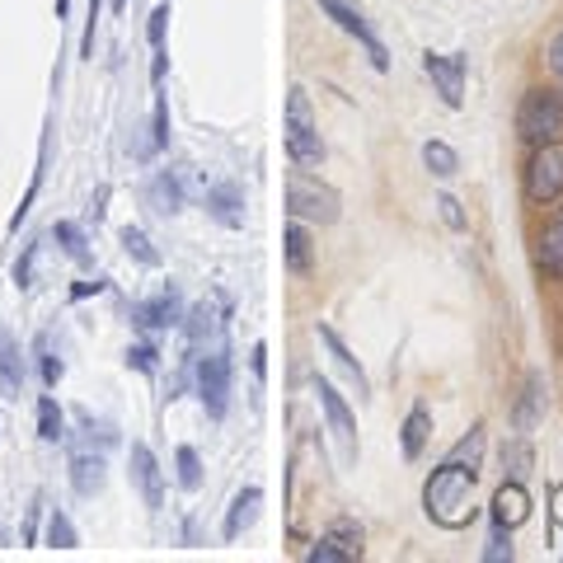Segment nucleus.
Returning a JSON list of instances; mask_svg holds the SVG:
<instances>
[{"instance_id": "obj_35", "label": "nucleus", "mask_w": 563, "mask_h": 563, "mask_svg": "<svg viewBox=\"0 0 563 563\" xmlns=\"http://www.w3.org/2000/svg\"><path fill=\"white\" fill-rule=\"evenodd\" d=\"M483 559H489V563L512 559V540H507V526L503 522H493V536H489V550H483Z\"/></svg>"}, {"instance_id": "obj_2", "label": "nucleus", "mask_w": 563, "mask_h": 563, "mask_svg": "<svg viewBox=\"0 0 563 563\" xmlns=\"http://www.w3.org/2000/svg\"><path fill=\"white\" fill-rule=\"evenodd\" d=\"M287 155H291L296 169H320L324 165L320 122H315V108H310L301 85L287 94Z\"/></svg>"}, {"instance_id": "obj_25", "label": "nucleus", "mask_w": 563, "mask_h": 563, "mask_svg": "<svg viewBox=\"0 0 563 563\" xmlns=\"http://www.w3.org/2000/svg\"><path fill=\"white\" fill-rule=\"evenodd\" d=\"M422 165H428L436 179H451V175L460 169V155L451 151L446 141H428V146H422Z\"/></svg>"}, {"instance_id": "obj_36", "label": "nucleus", "mask_w": 563, "mask_h": 563, "mask_svg": "<svg viewBox=\"0 0 563 563\" xmlns=\"http://www.w3.org/2000/svg\"><path fill=\"white\" fill-rule=\"evenodd\" d=\"M436 212H442V221H446L451 230H465V212H460V202L451 197V193L436 197Z\"/></svg>"}, {"instance_id": "obj_39", "label": "nucleus", "mask_w": 563, "mask_h": 563, "mask_svg": "<svg viewBox=\"0 0 563 563\" xmlns=\"http://www.w3.org/2000/svg\"><path fill=\"white\" fill-rule=\"evenodd\" d=\"M544 57H550V71H554V81L563 85V28H559V34L550 38V52H544Z\"/></svg>"}, {"instance_id": "obj_34", "label": "nucleus", "mask_w": 563, "mask_h": 563, "mask_svg": "<svg viewBox=\"0 0 563 563\" xmlns=\"http://www.w3.org/2000/svg\"><path fill=\"white\" fill-rule=\"evenodd\" d=\"M169 146V108H165V94H155V132H151V151H165Z\"/></svg>"}, {"instance_id": "obj_13", "label": "nucleus", "mask_w": 563, "mask_h": 563, "mask_svg": "<svg viewBox=\"0 0 563 563\" xmlns=\"http://www.w3.org/2000/svg\"><path fill=\"white\" fill-rule=\"evenodd\" d=\"M536 268H540L544 277L563 282V212L540 230V240H536Z\"/></svg>"}, {"instance_id": "obj_29", "label": "nucleus", "mask_w": 563, "mask_h": 563, "mask_svg": "<svg viewBox=\"0 0 563 563\" xmlns=\"http://www.w3.org/2000/svg\"><path fill=\"white\" fill-rule=\"evenodd\" d=\"M52 235H57V244L67 249V254H71L75 263H89V249H85V235H81V226L57 221V226H52Z\"/></svg>"}, {"instance_id": "obj_4", "label": "nucleus", "mask_w": 563, "mask_h": 563, "mask_svg": "<svg viewBox=\"0 0 563 563\" xmlns=\"http://www.w3.org/2000/svg\"><path fill=\"white\" fill-rule=\"evenodd\" d=\"M526 197L544 207V202L563 197V141H540L530 146V165H526Z\"/></svg>"}, {"instance_id": "obj_12", "label": "nucleus", "mask_w": 563, "mask_h": 563, "mask_svg": "<svg viewBox=\"0 0 563 563\" xmlns=\"http://www.w3.org/2000/svg\"><path fill=\"white\" fill-rule=\"evenodd\" d=\"M282 254H287V273H310L315 268V244H310V230H306V221H287V230H282Z\"/></svg>"}, {"instance_id": "obj_6", "label": "nucleus", "mask_w": 563, "mask_h": 563, "mask_svg": "<svg viewBox=\"0 0 563 563\" xmlns=\"http://www.w3.org/2000/svg\"><path fill=\"white\" fill-rule=\"evenodd\" d=\"M197 399L212 418H226L230 409V352L216 348L197 362Z\"/></svg>"}, {"instance_id": "obj_31", "label": "nucleus", "mask_w": 563, "mask_h": 563, "mask_svg": "<svg viewBox=\"0 0 563 563\" xmlns=\"http://www.w3.org/2000/svg\"><path fill=\"white\" fill-rule=\"evenodd\" d=\"M479 456H483V422H479V428L469 432V436H460L456 451H451L446 460H460V465H475V469H479Z\"/></svg>"}, {"instance_id": "obj_40", "label": "nucleus", "mask_w": 563, "mask_h": 563, "mask_svg": "<svg viewBox=\"0 0 563 563\" xmlns=\"http://www.w3.org/2000/svg\"><path fill=\"white\" fill-rule=\"evenodd\" d=\"M94 20H99V0H89V24H85V38H81V57H94Z\"/></svg>"}, {"instance_id": "obj_23", "label": "nucleus", "mask_w": 563, "mask_h": 563, "mask_svg": "<svg viewBox=\"0 0 563 563\" xmlns=\"http://www.w3.org/2000/svg\"><path fill=\"white\" fill-rule=\"evenodd\" d=\"M151 202H155V212H165V216H175L179 207H183V183H179V175H155V183H151Z\"/></svg>"}, {"instance_id": "obj_21", "label": "nucleus", "mask_w": 563, "mask_h": 563, "mask_svg": "<svg viewBox=\"0 0 563 563\" xmlns=\"http://www.w3.org/2000/svg\"><path fill=\"white\" fill-rule=\"evenodd\" d=\"M0 385L20 399V385H24V357H20V343H14L5 328H0Z\"/></svg>"}, {"instance_id": "obj_17", "label": "nucleus", "mask_w": 563, "mask_h": 563, "mask_svg": "<svg viewBox=\"0 0 563 563\" xmlns=\"http://www.w3.org/2000/svg\"><path fill=\"white\" fill-rule=\"evenodd\" d=\"M259 507H263V489H240V493H235V503H230V512H226L221 536L226 540H240L244 530L259 522Z\"/></svg>"}, {"instance_id": "obj_11", "label": "nucleus", "mask_w": 563, "mask_h": 563, "mask_svg": "<svg viewBox=\"0 0 563 563\" xmlns=\"http://www.w3.org/2000/svg\"><path fill=\"white\" fill-rule=\"evenodd\" d=\"M310 385H315V399H320V409H324V418H328V428H334L348 446H357V418H352V409H348V399H343L338 390L324 381V375H315Z\"/></svg>"}, {"instance_id": "obj_41", "label": "nucleus", "mask_w": 563, "mask_h": 563, "mask_svg": "<svg viewBox=\"0 0 563 563\" xmlns=\"http://www.w3.org/2000/svg\"><path fill=\"white\" fill-rule=\"evenodd\" d=\"M268 371V343H254V375Z\"/></svg>"}, {"instance_id": "obj_30", "label": "nucleus", "mask_w": 563, "mask_h": 563, "mask_svg": "<svg viewBox=\"0 0 563 563\" xmlns=\"http://www.w3.org/2000/svg\"><path fill=\"white\" fill-rule=\"evenodd\" d=\"M122 249H128L136 263H146V268H155V263H160V254H155L151 240H146V230H136V226L122 230Z\"/></svg>"}, {"instance_id": "obj_19", "label": "nucleus", "mask_w": 563, "mask_h": 563, "mask_svg": "<svg viewBox=\"0 0 563 563\" xmlns=\"http://www.w3.org/2000/svg\"><path fill=\"white\" fill-rule=\"evenodd\" d=\"M226 324V301L221 296H212V301H197L193 310H188V338L202 343V338H216Z\"/></svg>"}, {"instance_id": "obj_43", "label": "nucleus", "mask_w": 563, "mask_h": 563, "mask_svg": "<svg viewBox=\"0 0 563 563\" xmlns=\"http://www.w3.org/2000/svg\"><path fill=\"white\" fill-rule=\"evenodd\" d=\"M554 522L563 526V483H559V489H554Z\"/></svg>"}, {"instance_id": "obj_16", "label": "nucleus", "mask_w": 563, "mask_h": 563, "mask_svg": "<svg viewBox=\"0 0 563 563\" xmlns=\"http://www.w3.org/2000/svg\"><path fill=\"white\" fill-rule=\"evenodd\" d=\"M132 320L141 328H169V324H179L183 320V306H179V291H160L155 301H141L132 310Z\"/></svg>"}, {"instance_id": "obj_45", "label": "nucleus", "mask_w": 563, "mask_h": 563, "mask_svg": "<svg viewBox=\"0 0 563 563\" xmlns=\"http://www.w3.org/2000/svg\"><path fill=\"white\" fill-rule=\"evenodd\" d=\"M113 10H122V0H113Z\"/></svg>"}, {"instance_id": "obj_10", "label": "nucleus", "mask_w": 563, "mask_h": 563, "mask_svg": "<svg viewBox=\"0 0 563 563\" xmlns=\"http://www.w3.org/2000/svg\"><path fill=\"white\" fill-rule=\"evenodd\" d=\"M132 483L141 489V503L151 512L165 507V479H160V460H155V451L146 442L132 446Z\"/></svg>"}, {"instance_id": "obj_27", "label": "nucleus", "mask_w": 563, "mask_h": 563, "mask_svg": "<svg viewBox=\"0 0 563 563\" xmlns=\"http://www.w3.org/2000/svg\"><path fill=\"white\" fill-rule=\"evenodd\" d=\"M38 436L43 442H61V436H67V422H61V409L52 395L38 399Z\"/></svg>"}, {"instance_id": "obj_44", "label": "nucleus", "mask_w": 563, "mask_h": 563, "mask_svg": "<svg viewBox=\"0 0 563 563\" xmlns=\"http://www.w3.org/2000/svg\"><path fill=\"white\" fill-rule=\"evenodd\" d=\"M67 10H71V5H67V0H57V20H67Z\"/></svg>"}, {"instance_id": "obj_26", "label": "nucleus", "mask_w": 563, "mask_h": 563, "mask_svg": "<svg viewBox=\"0 0 563 563\" xmlns=\"http://www.w3.org/2000/svg\"><path fill=\"white\" fill-rule=\"evenodd\" d=\"M175 469H179V489H188V493L202 489V456H197L193 446H179L175 451Z\"/></svg>"}, {"instance_id": "obj_32", "label": "nucleus", "mask_w": 563, "mask_h": 563, "mask_svg": "<svg viewBox=\"0 0 563 563\" xmlns=\"http://www.w3.org/2000/svg\"><path fill=\"white\" fill-rule=\"evenodd\" d=\"M38 367H43V385L61 381V357L52 352V338H47V334H38Z\"/></svg>"}, {"instance_id": "obj_8", "label": "nucleus", "mask_w": 563, "mask_h": 563, "mask_svg": "<svg viewBox=\"0 0 563 563\" xmlns=\"http://www.w3.org/2000/svg\"><path fill=\"white\" fill-rule=\"evenodd\" d=\"M367 550H362V530H357L352 522H334L324 530V536L310 544L306 559L310 563H357Z\"/></svg>"}, {"instance_id": "obj_22", "label": "nucleus", "mask_w": 563, "mask_h": 563, "mask_svg": "<svg viewBox=\"0 0 563 563\" xmlns=\"http://www.w3.org/2000/svg\"><path fill=\"white\" fill-rule=\"evenodd\" d=\"M207 207H212V216H216L221 226H240V221H244V212H240V188H230V183L212 188V193H207Z\"/></svg>"}, {"instance_id": "obj_1", "label": "nucleus", "mask_w": 563, "mask_h": 563, "mask_svg": "<svg viewBox=\"0 0 563 563\" xmlns=\"http://www.w3.org/2000/svg\"><path fill=\"white\" fill-rule=\"evenodd\" d=\"M475 483H479L475 465L442 460V469H432L428 483H422V507H428V516L436 526L460 530V526L475 522Z\"/></svg>"}, {"instance_id": "obj_9", "label": "nucleus", "mask_w": 563, "mask_h": 563, "mask_svg": "<svg viewBox=\"0 0 563 563\" xmlns=\"http://www.w3.org/2000/svg\"><path fill=\"white\" fill-rule=\"evenodd\" d=\"M422 71H428V81L436 85V94H442L446 108H460L465 104V57L460 52H428L422 57Z\"/></svg>"}, {"instance_id": "obj_15", "label": "nucleus", "mask_w": 563, "mask_h": 563, "mask_svg": "<svg viewBox=\"0 0 563 563\" xmlns=\"http://www.w3.org/2000/svg\"><path fill=\"white\" fill-rule=\"evenodd\" d=\"M320 343L328 348V357H334V367H338V371H343V375H348V381L357 385V395H371V381H367L362 362H357V357H352V348H348V343H343V338H338V334H334V328H328V324H320Z\"/></svg>"}, {"instance_id": "obj_42", "label": "nucleus", "mask_w": 563, "mask_h": 563, "mask_svg": "<svg viewBox=\"0 0 563 563\" xmlns=\"http://www.w3.org/2000/svg\"><path fill=\"white\" fill-rule=\"evenodd\" d=\"M104 287H108V282H104V277H94V282H81V287H75L71 296H75V301H81V296H89V291H104Z\"/></svg>"}, {"instance_id": "obj_38", "label": "nucleus", "mask_w": 563, "mask_h": 563, "mask_svg": "<svg viewBox=\"0 0 563 563\" xmlns=\"http://www.w3.org/2000/svg\"><path fill=\"white\" fill-rule=\"evenodd\" d=\"M165 20H169V5H160L151 14V24H146V38H151V47H165Z\"/></svg>"}, {"instance_id": "obj_5", "label": "nucleus", "mask_w": 563, "mask_h": 563, "mask_svg": "<svg viewBox=\"0 0 563 563\" xmlns=\"http://www.w3.org/2000/svg\"><path fill=\"white\" fill-rule=\"evenodd\" d=\"M287 212L296 221H315V226H334L338 221V193L334 188L315 183L310 175H296L287 183Z\"/></svg>"}, {"instance_id": "obj_28", "label": "nucleus", "mask_w": 563, "mask_h": 563, "mask_svg": "<svg viewBox=\"0 0 563 563\" xmlns=\"http://www.w3.org/2000/svg\"><path fill=\"white\" fill-rule=\"evenodd\" d=\"M47 544H52V550H75V544H81V540H75V526H71V516L67 512H52V516H47Z\"/></svg>"}, {"instance_id": "obj_18", "label": "nucleus", "mask_w": 563, "mask_h": 563, "mask_svg": "<svg viewBox=\"0 0 563 563\" xmlns=\"http://www.w3.org/2000/svg\"><path fill=\"white\" fill-rule=\"evenodd\" d=\"M526 516H530V498H526V489H522V483H516V479H507L503 489L493 493V522H503V526L512 530V526H522Z\"/></svg>"}, {"instance_id": "obj_24", "label": "nucleus", "mask_w": 563, "mask_h": 563, "mask_svg": "<svg viewBox=\"0 0 563 563\" xmlns=\"http://www.w3.org/2000/svg\"><path fill=\"white\" fill-rule=\"evenodd\" d=\"M540 404H544V395H540V375H526L522 404H516V414H512L516 432H530V428H536V418H540Z\"/></svg>"}, {"instance_id": "obj_20", "label": "nucleus", "mask_w": 563, "mask_h": 563, "mask_svg": "<svg viewBox=\"0 0 563 563\" xmlns=\"http://www.w3.org/2000/svg\"><path fill=\"white\" fill-rule=\"evenodd\" d=\"M428 436H432V414L422 409V404H414L409 418H404V460H418Z\"/></svg>"}, {"instance_id": "obj_14", "label": "nucleus", "mask_w": 563, "mask_h": 563, "mask_svg": "<svg viewBox=\"0 0 563 563\" xmlns=\"http://www.w3.org/2000/svg\"><path fill=\"white\" fill-rule=\"evenodd\" d=\"M104 479H108L104 451H99V456H94V451H75V456H71V489L81 498H94L104 489Z\"/></svg>"}, {"instance_id": "obj_7", "label": "nucleus", "mask_w": 563, "mask_h": 563, "mask_svg": "<svg viewBox=\"0 0 563 563\" xmlns=\"http://www.w3.org/2000/svg\"><path fill=\"white\" fill-rule=\"evenodd\" d=\"M320 10H324L328 20H334V24H338V28H343V34H348V38H357V43H362V52L371 57V67H375V71H385V67H390V52H385V43L371 34V24L362 20V10H357V5H348V0H320Z\"/></svg>"}, {"instance_id": "obj_3", "label": "nucleus", "mask_w": 563, "mask_h": 563, "mask_svg": "<svg viewBox=\"0 0 563 563\" xmlns=\"http://www.w3.org/2000/svg\"><path fill=\"white\" fill-rule=\"evenodd\" d=\"M559 132H563V94L526 89L522 104H516V136L526 146H540V141H554Z\"/></svg>"}, {"instance_id": "obj_33", "label": "nucleus", "mask_w": 563, "mask_h": 563, "mask_svg": "<svg viewBox=\"0 0 563 563\" xmlns=\"http://www.w3.org/2000/svg\"><path fill=\"white\" fill-rule=\"evenodd\" d=\"M38 254H43V244L34 240V244H24V259L14 263V287H34V263H38Z\"/></svg>"}, {"instance_id": "obj_37", "label": "nucleus", "mask_w": 563, "mask_h": 563, "mask_svg": "<svg viewBox=\"0 0 563 563\" xmlns=\"http://www.w3.org/2000/svg\"><path fill=\"white\" fill-rule=\"evenodd\" d=\"M128 367L155 371V348H151V343H136V348H128Z\"/></svg>"}]
</instances>
